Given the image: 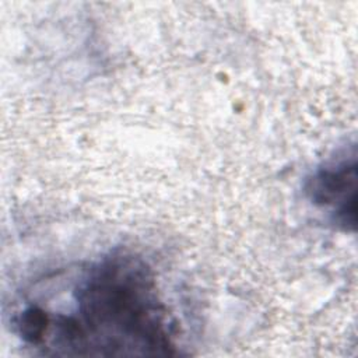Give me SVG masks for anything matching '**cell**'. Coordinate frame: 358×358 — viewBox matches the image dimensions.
Instances as JSON below:
<instances>
[{"mask_svg":"<svg viewBox=\"0 0 358 358\" xmlns=\"http://www.w3.org/2000/svg\"><path fill=\"white\" fill-rule=\"evenodd\" d=\"M309 200L327 211L344 229L355 228L357 152L344 154L317 168L308 179Z\"/></svg>","mask_w":358,"mask_h":358,"instance_id":"obj_2","label":"cell"},{"mask_svg":"<svg viewBox=\"0 0 358 358\" xmlns=\"http://www.w3.org/2000/svg\"><path fill=\"white\" fill-rule=\"evenodd\" d=\"M57 305L28 302L17 334L49 355H173V326L151 268L126 252L78 268Z\"/></svg>","mask_w":358,"mask_h":358,"instance_id":"obj_1","label":"cell"}]
</instances>
